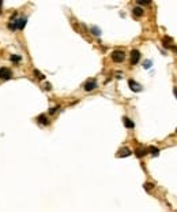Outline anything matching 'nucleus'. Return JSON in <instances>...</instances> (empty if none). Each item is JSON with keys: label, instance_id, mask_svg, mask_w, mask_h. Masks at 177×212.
Instances as JSON below:
<instances>
[{"label": "nucleus", "instance_id": "16", "mask_svg": "<svg viewBox=\"0 0 177 212\" xmlns=\"http://www.w3.org/2000/svg\"><path fill=\"white\" fill-rule=\"evenodd\" d=\"M151 64H153V63L150 62V60H146V62L143 63V67H145V69H150V67H151Z\"/></svg>", "mask_w": 177, "mask_h": 212}, {"label": "nucleus", "instance_id": "6", "mask_svg": "<svg viewBox=\"0 0 177 212\" xmlns=\"http://www.w3.org/2000/svg\"><path fill=\"white\" fill-rule=\"evenodd\" d=\"M129 155H131V150L128 148H121V149L117 152V157H127Z\"/></svg>", "mask_w": 177, "mask_h": 212}, {"label": "nucleus", "instance_id": "11", "mask_svg": "<svg viewBox=\"0 0 177 212\" xmlns=\"http://www.w3.org/2000/svg\"><path fill=\"white\" fill-rule=\"evenodd\" d=\"M38 122H40L41 125H48V123H49V120L46 119L45 115H40V116H38Z\"/></svg>", "mask_w": 177, "mask_h": 212}, {"label": "nucleus", "instance_id": "5", "mask_svg": "<svg viewBox=\"0 0 177 212\" xmlns=\"http://www.w3.org/2000/svg\"><path fill=\"white\" fill-rule=\"evenodd\" d=\"M128 85H129V88H131V90H132V92H141V90H142V86L138 84V82H135L134 80H129Z\"/></svg>", "mask_w": 177, "mask_h": 212}, {"label": "nucleus", "instance_id": "18", "mask_svg": "<svg viewBox=\"0 0 177 212\" xmlns=\"http://www.w3.org/2000/svg\"><path fill=\"white\" fill-rule=\"evenodd\" d=\"M11 60H12V62H19V60H21V56H15V55H12Z\"/></svg>", "mask_w": 177, "mask_h": 212}, {"label": "nucleus", "instance_id": "22", "mask_svg": "<svg viewBox=\"0 0 177 212\" xmlns=\"http://www.w3.org/2000/svg\"><path fill=\"white\" fill-rule=\"evenodd\" d=\"M174 51H176V52H177V48H174Z\"/></svg>", "mask_w": 177, "mask_h": 212}, {"label": "nucleus", "instance_id": "9", "mask_svg": "<svg viewBox=\"0 0 177 212\" xmlns=\"http://www.w3.org/2000/svg\"><path fill=\"white\" fill-rule=\"evenodd\" d=\"M25 25H26V18H22L15 22V26H17V29H19V30H22L25 27Z\"/></svg>", "mask_w": 177, "mask_h": 212}, {"label": "nucleus", "instance_id": "15", "mask_svg": "<svg viewBox=\"0 0 177 212\" xmlns=\"http://www.w3.org/2000/svg\"><path fill=\"white\" fill-rule=\"evenodd\" d=\"M91 33L93 34H95V36H99V34H101V31H99L98 27H91Z\"/></svg>", "mask_w": 177, "mask_h": 212}, {"label": "nucleus", "instance_id": "17", "mask_svg": "<svg viewBox=\"0 0 177 212\" xmlns=\"http://www.w3.org/2000/svg\"><path fill=\"white\" fill-rule=\"evenodd\" d=\"M153 187H154L153 183H148V182H147V183H145V189H146V190H151Z\"/></svg>", "mask_w": 177, "mask_h": 212}, {"label": "nucleus", "instance_id": "21", "mask_svg": "<svg viewBox=\"0 0 177 212\" xmlns=\"http://www.w3.org/2000/svg\"><path fill=\"white\" fill-rule=\"evenodd\" d=\"M174 94H176V97H177V89H174Z\"/></svg>", "mask_w": 177, "mask_h": 212}, {"label": "nucleus", "instance_id": "4", "mask_svg": "<svg viewBox=\"0 0 177 212\" xmlns=\"http://www.w3.org/2000/svg\"><path fill=\"white\" fill-rule=\"evenodd\" d=\"M85 90L86 92H91V90H94L95 88H97V82L94 81V80H90V81H87L85 84Z\"/></svg>", "mask_w": 177, "mask_h": 212}, {"label": "nucleus", "instance_id": "19", "mask_svg": "<svg viewBox=\"0 0 177 212\" xmlns=\"http://www.w3.org/2000/svg\"><path fill=\"white\" fill-rule=\"evenodd\" d=\"M138 4H142V6H145V4H150V1H143V0H138Z\"/></svg>", "mask_w": 177, "mask_h": 212}, {"label": "nucleus", "instance_id": "10", "mask_svg": "<svg viewBox=\"0 0 177 212\" xmlns=\"http://www.w3.org/2000/svg\"><path fill=\"white\" fill-rule=\"evenodd\" d=\"M147 153L146 149H143V148H138V149L135 150V155L138 156V157H143V156Z\"/></svg>", "mask_w": 177, "mask_h": 212}, {"label": "nucleus", "instance_id": "14", "mask_svg": "<svg viewBox=\"0 0 177 212\" xmlns=\"http://www.w3.org/2000/svg\"><path fill=\"white\" fill-rule=\"evenodd\" d=\"M34 74H36V77L38 78V80H44V78H45V77H44V75L38 71V70H34Z\"/></svg>", "mask_w": 177, "mask_h": 212}, {"label": "nucleus", "instance_id": "24", "mask_svg": "<svg viewBox=\"0 0 177 212\" xmlns=\"http://www.w3.org/2000/svg\"><path fill=\"white\" fill-rule=\"evenodd\" d=\"M176 131H177V130H176Z\"/></svg>", "mask_w": 177, "mask_h": 212}, {"label": "nucleus", "instance_id": "2", "mask_svg": "<svg viewBox=\"0 0 177 212\" xmlns=\"http://www.w3.org/2000/svg\"><path fill=\"white\" fill-rule=\"evenodd\" d=\"M12 77V71L8 67H1L0 69V80H10Z\"/></svg>", "mask_w": 177, "mask_h": 212}, {"label": "nucleus", "instance_id": "3", "mask_svg": "<svg viewBox=\"0 0 177 212\" xmlns=\"http://www.w3.org/2000/svg\"><path fill=\"white\" fill-rule=\"evenodd\" d=\"M141 59V52L138 49H132L131 51V64H136Z\"/></svg>", "mask_w": 177, "mask_h": 212}, {"label": "nucleus", "instance_id": "20", "mask_svg": "<svg viewBox=\"0 0 177 212\" xmlns=\"http://www.w3.org/2000/svg\"><path fill=\"white\" fill-rule=\"evenodd\" d=\"M57 110H59V107H55V108H50V110H49V114H55L56 111H57Z\"/></svg>", "mask_w": 177, "mask_h": 212}, {"label": "nucleus", "instance_id": "7", "mask_svg": "<svg viewBox=\"0 0 177 212\" xmlns=\"http://www.w3.org/2000/svg\"><path fill=\"white\" fill-rule=\"evenodd\" d=\"M162 44H164V47L165 48H170L172 47V44H173V38H170V37H164V40H162Z\"/></svg>", "mask_w": 177, "mask_h": 212}, {"label": "nucleus", "instance_id": "13", "mask_svg": "<svg viewBox=\"0 0 177 212\" xmlns=\"http://www.w3.org/2000/svg\"><path fill=\"white\" fill-rule=\"evenodd\" d=\"M148 152H150L153 156H158L159 149H158V148H155V146H150V148H148Z\"/></svg>", "mask_w": 177, "mask_h": 212}, {"label": "nucleus", "instance_id": "8", "mask_svg": "<svg viewBox=\"0 0 177 212\" xmlns=\"http://www.w3.org/2000/svg\"><path fill=\"white\" fill-rule=\"evenodd\" d=\"M123 122H124L125 127H128V129H134V127H135V123L129 118H127V116H125V118H123Z\"/></svg>", "mask_w": 177, "mask_h": 212}, {"label": "nucleus", "instance_id": "12", "mask_svg": "<svg viewBox=\"0 0 177 212\" xmlns=\"http://www.w3.org/2000/svg\"><path fill=\"white\" fill-rule=\"evenodd\" d=\"M132 11H134V15H136V17H142L143 15V10H142L141 7H135Z\"/></svg>", "mask_w": 177, "mask_h": 212}, {"label": "nucleus", "instance_id": "23", "mask_svg": "<svg viewBox=\"0 0 177 212\" xmlns=\"http://www.w3.org/2000/svg\"><path fill=\"white\" fill-rule=\"evenodd\" d=\"M0 6H1V1H0Z\"/></svg>", "mask_w": 177, "mask_h": 212}, {"label": "nucleus", "instance_id": "1", "mask_svg": "<svg viewBox=\"0 0 177 212\" xmlns=\"http://www.w3.org/2000/svg\"><path fill=\"white\" fill-rule=\"evenodd\" d=\"M124 59H125V54L123 51H113V54H112V60L113 62L121 63Z\"/></svg>", "mask_w": 177, "mask_h": 212}]
</instances>
